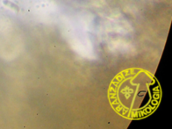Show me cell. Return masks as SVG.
<instances>
[{
    "label": "cell",
    "mask_w": 172,
    "mask_h": 129,
    "mask_svg": "<svg viewBox=\"0 0 172 129\" xmlns=\"http://www.w3.org/2000/svg\"><path fill=\"white\" fill-rule=\"evenodd\" d=\"M160 98L158 82L146 71H124L115 77L110 86L112 107L127 118L139 119L149 115L156 109Z\"/></svg>",
    "instance_id": "cell-1"
}]
</instances>
